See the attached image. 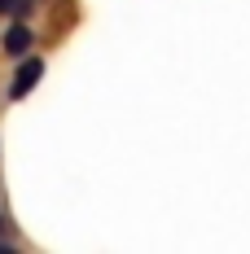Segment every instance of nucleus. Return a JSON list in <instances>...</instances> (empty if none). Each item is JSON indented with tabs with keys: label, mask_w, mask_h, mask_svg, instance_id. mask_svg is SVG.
Wrapping results in <instances>:
<instances>
[{
	"label": "nucleus",
	"mask_w": 250,
	"mask_h": 254,
	"mask_svg": "<svg viewBox=\"0 0 250 254\" xmlns=\"http://www.w3.org/2000/svg\"><path fill=\"white\" fill-rule=\"evenodd\" d=\"M40 75H44V62L40 57H26L22 66H18V75H13V83H9V97H26L40 83Z\"/></svg>",
	"instance_id": "1"
},
{
	"label": "nucleus",
	"mask_w": 250,
	"mask_h": 254,
	"mask_svg": "<svg viewBox=\"0 0 250 254\" xmlns=\"http://www.w3.org/2000/svg\"><path fill=\"white\" fill-rule=\"evenodd\" d=\"M0 44H4L9 57H26V49H31V31H26V26H9Z\"/></svg>",
	"instance_id": "2"
},
{
	"label": "nucleus",
	"mask_w": 250,
	"mask_h": 254,
	"mask_svg": "<svg viewBox=\"0 0 250 254\" xmlns=\"http://www.w3.org/2000/svg\"><path fill=\"white\" fill-rule=\"evenodd\" d=\"M0 13H4V18H13V13L22 18V13H26V0H0Z\"/></svg>",
	"instance_id": "3"
},
{
	"label": "nucleus",
	"mask_w": 250,
	"mask_h": 254,
	"mask_svg": "<svg viewBox=\"0 0 250 254\" xmlns=\"http://www.w3.org/2000/svg\"><path fill=\"white\" fill-rule=\"evenodd\" d=\"M0 228H4V215H0Z\"/></svg>",
	"instance_id": "4"
}]
</instances>
